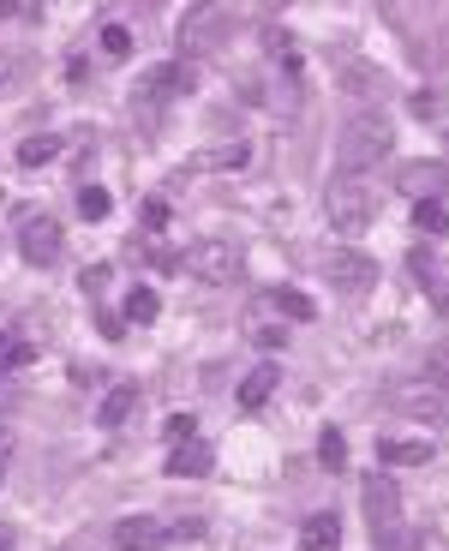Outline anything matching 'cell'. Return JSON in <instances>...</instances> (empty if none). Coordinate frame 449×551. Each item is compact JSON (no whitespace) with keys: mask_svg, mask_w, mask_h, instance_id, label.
<instances>
[{"mask_svg":"<svg viewBox=\"0 0 449 551\" xmlns=\"http://www.w3.org/2000/svg\"><path fill=\"white\" fill-rule=\"evenodd\" d=\"M276 306H282L288 318H300V324H312V318H318V306H312V294H300V288H282V294H276Z\"/></svg>","mask_w":449,"mask_h":551,"instance_id":"obj_22","label":"cell"},{"mask_svg":"<svg viewBox=\"0 0 449 551\" xmlns=\"http://www.w3.org/2000/svg\"><path fill=\"white\" fill-rule=\"evenodd\" d=\"M390 408H396L402 420L444 426V420H449V384H444V378H432V372H420V378H402V384H390Z\"/></svg>","mask_w":449,"mask_h":551,"instance_id":"obj_3","label":"cell"},{"mask_svg":"<svg viewBox=\"0 0 449 551\" xmlns=\"http://www.w3.org/2000/svg\"><path fill=\"white\" fill-rule=\"evenodd\" d=\"M444 180H449L444 162H408V168H402V192H414V198H438Z\"/></svg>","mask_w":449,"mask_h":551,"instance_id":"obj_13","label":"cell"},{"mask_svg":"<svg viewBox=\"0 0 449 551\" xmlns=\"http://www.w3.org/2000/svg\"><path fill=\"white\" fill-rule=\"evenodd\" d=\"M0 551H12V534H6V528H0Z\"/></svg>","mask_w":449,"mask_h":551,"instance_id":"obj_30","label":"cell"},{"mask_svg":"<svg viewBox=\"0 0 449 551\" xmlns=\"http://www.w3.org/2000/svg\"><path fill=\"white\" fill-rule=\"evenodd\" d=\"M102 54L108 60H132V30L126 24H102Z\"/></svg>","mask_w":449,"mask_h":551,"instance_id":"obj_20","label":"cell"},{"mask_svg":"<svg viewBox=\"0 0 449 551\" xmlns=\"http://www.w3.org/2000/svg\"><path fill=\"white\" fill-rule=\"evenodd\" d=\"M204 522L198 516H180V522H162V516H120L114 522V546L120 551H162L174 540H198Z\"/></svg>","mask_w":449,"mask_h":551,"instance_id":"obj_2","label":"cell"},{"mask_svg":"<svg viewBox=\"0 0 449 551\" xmlns=\"http://www.w3.org/2000/svg\"><path fill=\"white\" fill-rule=\"evenodd\" d=\"M246 162H252V150H246V144H222V150L192 156V168H246Z\"/></svg>","mask_w":449,"mask_h":551,"instance_id":"obj_19","label":"cell"},{"mask_svg":"<svg viewBox=\"0 0 449 551\" xmlns=\"http://www.w3.org/2000/svg\"><path fill=\"white\" fill-rule=\"evenodd\" d=\"M210 468H216V456H210V444H198V438H192V444H174V456H168V474H174V480H204Z\"/></svg>","mask_w":449,"mask_h":551,"instance_id":"obj_11","label":"cell"},{"mask_svg":"<svg viewBox=\"0 0 449 551\" xmlns=\"http://www.w3.org/2000/svg\"><path fill=\"white\" fill-rule=\"evenodd\" d=\"M276 384H282V372H276V366H258V372H246V378H240V408H246V414H258V408L276 396Z\"/></svg>","mask_w":449,"mask_h":551,"instance_id":"obj_14","label":"cell"},{"mask_svg":"<svg viewBox=\"0 0 449 551\" xmlns=\"http://www.w3.org/2000/svg\"><path fill=\"white\" fill-rule=\"evenodd\" d=\"M0 474H6V450H0Z\"/></svg>","mask_w":449,"mask_h":551,"instance_id":"obj_31","label":"cell"},{"mask_svg":"<svg viewBox=\"0 0 449 551\" xmlns=\"http://www.w3.org/2000/svg\"><path fill=\"white\" fill-rule=\"evenodd\" d=\"M414 114H444V96H414Z\"/></svg>","mask_w":449,"mask_h":551,"instance_id":"obj_29","label":"cell"},{"mask_svg":"<svg viewBox=\"0 0 449 551\" xmlns=\"http://www.w3.org/2000/svg\"><path fill=\"white\" fill-rule=\"evenodd\" d=\"M18 252H24V264H54L60 258V222L54 216H24V228H18Z\"/></svg>","mask_w":449,"mask_h":551,"instance_id":"obj_8","label":"cell"},{"mask_svg":"<svg viewBox=\"0 0 449 551\" xmlns=\"http://www.w3.org/2000/svg\"><path fill=\"white\" fill-rule=\"evenodd\" d=\"M378 462L384 468H420V462H432V444L426 438H384L378 444Z\"/></svg>","mask_w":449,"mask_h":551,"instance_id":"obj_12","label":"cell"},{"mask_svg":"<svg viewBox=\"0 0 449 551\" xmlns=\"http://www.w3.org/2000/svg\"><path fill=\"white\" fill-rule=\"evenodd\" d=\"M192 432H198L192 414H168V444H192Z\"/></svg>","mask_w":449,"mask_h":551,"instance_id":"obj_27","label":"cell"},{"mask_svg":"<svg viewBox=\"0 0 449 551\" xmlns=\"http://www.w3.org/2000/svg\"><path fill=\"white\" fill-rule=\"evenodd\" d=\"M372 276H378V264L366 258V252H330V282L342 288V294H372Z\"/></svg>","mask_w":449,"mask_h":551,"instance_id":"obj_9","label":"cell"},{"mask_svg":"<svg viewBox=\"0 0 449 551\" xmlns=\"http://www.w3.org/2000/svg\"><path fill=\"white\" fill-rule=\"evenodd\" d=\"M180 264H186L204 288H228V282L246 276V258H240V246H228V240H198Z\"/></svg>","mask_w":449,"mask_h":551,"instance_id":"obj_5","label":"cell"},{"mask_svg":"<svg viewBox=\"0 0 449 551\" xmlns=\"http://www.w3.org/2000/svg\"><path fill=\"white\" fill-rule=\"evenodd\" d=\"M222 30H228V0H192V12L180 18V42L192 54H210L222 42Z\"/></svg>","mask_w":449,"mask_h":551,"instance_id":"obj_7","label":"cell"},{"mask_svg":"<svg viewBox=\"0 0 449 551\" xmlns=\"http://www.w3.org/2000/svg\"><path fill=\"white\" fill-rule=\"evenodd\" d=\"M132 408H138V384H132V378H120V384L102 396V414H96V420H102V426H126V420H132Z\"/></svg>","mask_w":449,"mask_h":551,"instance_id":"obj_15","label":"cell"},{"mask_svg":"<svg viewBox=\"0 0 449 551\" xmlns=\"http://www.w3.org/2000/svg\"><path fill=\"white\" fill-rule=\"evenodd\" d=\"M414 228L432 234V240H444L449 234V210L438 204V198H420V204H414Z\"/></svg>","mask_w":449,"mask_h":551,"instance_id":"obj_17","label":"cell"},{"mask_svg":"<svg viewBox=\"0 0 449 551\" xmlns=\"http://www.w3.org/2000/svg\"><path fill=\"white\" fill-rule=\"evenodd\" d=\"M366 522H372V534L378 540H396V528H402V492H396V480L390 474H366Z\"/></svg>","mask_w":449,"mask_h":551,"instance_id":"obj_6","label":"cell"},{"mask_svg":"<svg viewBox=\"0 0 449 551\" xmlns=\"http://www.w3.org/2000/svg\"><path fill=\"white\" fill-rule=\"evenodd\" d=\"M54 156H60V138H54V132H36V138L18 144V162H24V168H42V162H54Z\"/></svg>","mask_w":449,"mask_h":551,"instance_id":"obj_18","label":"cell"},{"mask_svg":"<svg viewBox=\"0 0 449 551\" xmlns=\"http://www.w3.org/2000/svg\"><path fill=\"white\" fill-rule=\"evenodd\" d=\"M390 150H396V126L384 114H354L336 132V174H372V168H384Z\"/></svg>","mask_w":449,"mask_h":551,"instance_id":"obj_1","label":"cell"},{"mask_svg":"<svg viewBox=\"0 0 449 551\" xmlns=\"http://www.w3.org/2000/svg\"><path fill=\"white\" fill-rule=\"evenodd\" d=\"M120 318H126V324H156V318H162V294L138 282V288L126 294V312H120Z\"/></svg>","mask_w":449,"mask_h":551,"instance_id":"obj_16","label":"cell"},{"mask_svg":"<svg viewBox=\"0 0 449 551\" xmlns=\"http://www.w3.org/2000/svg\"><path fill=\"white\" fill-rule=\"evenodd\" d=\"M408 264H414V276H420V288H426V294H432V288H444V270H438V264H432L426 252H414Z\"/></svg>","mask_w":449,"mask_h":551,"instance_id":"obj_26","label":"cell"},{"mask_svg":"<svg viewBox=\"0 0 449 551\" xmlns=\"http://www.w3.org/2000/svg\"><path fill=\"white\" fill-rule=\"evenodd\" d=\"M102 288H108V264H90L84 270V294H102Z\"/></svg>","mask_w":449,"mask_h":551,"instance_id":"obj_28","label":"cell"},{"mask_svg":"<svg viewBox=\"0 0 449 551\" xmlns=\"http://www.w3.org/2000/svg\"><path fill=\"white\" fill-rule=\"evenodd\" d=\"M300 551H342V522L330 510H312L300 522Z\"/></svg>","mask_w":449,"mask_h":551,"instance_id":"obj_10","label":"cell"},{"mask_svg":"<svg viewBox=\"0 0 449 551\" xmlns=\"http://www.w3.org/2000/svg\"><path fill=\"white\" fill-rule=\"evenodd\" d=\"M18 366H30V342L6 336V342H0V372H18Z\"/></svg>","mask_w":449,"mask_h":551,"instance_id":"obj_25","label":"cell"},{"mask_svg":"<svg viewBox=\"0 0 449 551\" xmlns=\"http://www.w3.org/2000/svg\"><path fill=\"white\" fill-rule=\"evenodd\" d=\"M372 210H378V192L366 186V174H336V180H330V192H324L330 228H366Z\"/></svg>","mask_w":449,"mask_h":551,"instance_id":"obj_4","label":"cell"},{"mask_svg":"<svg viewBox=\"0 0 449 551\" xmlns=\"http://www.w3.org/2000/svg\"><path fill=\"white\" fill-rule=\"evenodd\" d=\"M318 462H324V468H342V462H348V438H342V432H324V438H318Z\"/></svg>","mask_w":449,"mask_h":551,"instance_id":"obj_24","label":"cell"},{"mask_svg":"<svg viewBox=\"0 0 449 551\" xmlns=\"http://www.w3.org/2000/svg\"><path fill=\"white\" fill-rule=\"evenodd\" d=\"M138 228H144V234H162V228H168V204H162V198H144V204H138Z\"/></svg>","mask_w":449,"mask_h":551,"instance_id":"obj_23","label":"cell"},{"mask_svg":"<svg viewBox=\"0 0 449 551\" xmlns=\"http://www.w3.org/2000/svg\"><path fill=\"white\" fill-rule=\"evenodd\" d=\"M108 210H114V198H108L102 186H84V192H78V216H84V222H102Z\"/></svg>","mask_w":449,"mask_h":551,"instance_id":"obj_21","label":"cell"}]
</instances>
